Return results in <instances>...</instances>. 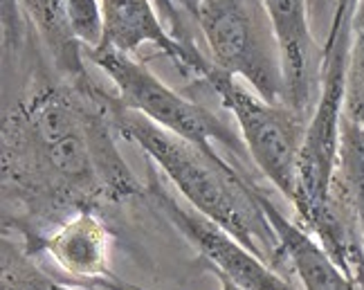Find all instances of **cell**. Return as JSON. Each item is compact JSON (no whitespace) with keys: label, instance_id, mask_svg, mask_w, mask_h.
I'll use <instances>...</instances> for the list:
<instances>
[{"label":"cell","instance_id":"cell-1","mask_svg":"<svg viewBox=\"0 0 364 290\" xmlns=\"http://www.w3.org/2000/svg\"><path fill=\"white\" fill-rule=\"evenodd\" d=\"M106 90L83 79H36L3 115L5 227L25 250L79 212L124 203L144 189L113 140Z\"/></svg>","mask_w":364,"mask_h":290},{"label":"cell","instance_id":"cell-2","mask_svg":"<svg viewBox=\"0 0 364 290\" xmlns=\"http://www.w3.org/2000/svg\"><path fill=\"white\" fill-rule=\"evenodd\" d=\"M106 108L115 133L137 144L151 162L158 164L185 200L191 203V210L230 232L279 274H290L282 243L261 205V189L243 169H236L218 156L216 149H203L182 140L122 106L117 95H106Z\"/></svg>","mask_w":364,"mask_h":290},{"label":"cell","instance_id":"cell-3","mask_svg":"<svg viewBox=\"0 0 364 290\" xmlns=\"http://www.w3.org/2000/svg\"><path fill=\"white\" fill-rule=\"evenodd\" d=\"M189 18L212 68L245 81L261 100L284 104L282 48L263 0H193Z\"/></svg>","mask_w":364,"mask_h":290},{"label":"cell","instance_id":"cell-4","mask_svg":"<svg viewBox=\"0 0 364 290\" xmlns=\"http://www.w3.org/2000/svg\"><path fill=\"white\" fill-rule=\"evenodd\" d=\"M355 3L338 0L333 25L321 48V84L319 100L313 117L306 127L301 158H299V181L292 207H295L299 225L311 230V225L324 212L333 185L335 167H338L340 133L344 119V88H346V61L351 45V25Z\"/></svg>","mask_w":364,"mask_h":290},{"label":"cell","instance_id":"cell-5","mask_svg":"<svg viewBox=\"0 0 364 290\" xmlns=\"http://www.w3.org/2000/svg\"><path fill=\"white\" fill-rule=\"evenodd\" d=\"M86 57L113 81L122 106L135 110L153 124H158L160 129L203 149H214L212 142H218L220 146L230 149L236 160L250 156L243 137L236 135L218 115L169 88L162 79L135 61L133 54L100 45L88 50Z\"/></svg>","mask_w":364,"mask_h":290},{"label":"cell","instance_id":"cell-6","mask_svg":"<svg viewBox=\"0 0 364 290\" xmlns=\"http://www.w3.org/2000/svg\"><path fill=\"white\" fill-rule=\"evenodd\" d=\"M214 90L223 108L239 124L241 137L257 169L284 193L295 200L299 181V158L308 122L286 104H270L255 90H247L239 79L212 68L203 81Z\"/></svg>","mask_w":364,"mask_h":290},{"label":"cell","instance_id":"cell-7","mask_svg":"<svg viewBox=\"0 0 364 290\" xmlns=\"http://www.w3.org/2000/svg\"><path fill=\"white\" fill-rule=\"evenodd\" d=\"M149 196L153 207L209 261L212 270L228 277L232 284L243 290H297L288 277L270 268L230 232L196 210L182 207L158 181L149 183Z\"/></svg>","mask_w":364,"mask_h":290},{"label":"cell","instance_id":"cell-8","mask_svg":"<svg viewBox=\"0 0 364 290\" xmlns=\"http://www.w3.org/2000/svg\"><path fill=\"white\" fill-rule=\"evenodd\" d=\"M282 48L284 104L311 122L319 100L321 45L311 23L308 0H263Z\"/></svg>","mask_w":364,"mask_h":290},{"label":"cell","instance_id":"cell-9","mask_svg":"<svg viewBox=\"0 0 364 290\" xmlns=\"http://www.w3.org/2000/svg\"><path fill=\"white\" fill-rule=\"evenodd\" d=\"M104 11V43L119 52L133 54L142 45L158 48L176 68L196 81H205L212 72L207 57H196L164 25L153 0H100Z\"/></svg>","mask_w":364,"mask_h":290},{"label":"cell","instance_id":"cell-10","mask_svg":"<svg viewBox=\"0 0 364 290\" xmlns=\"http://www.w3.org/2000/svg\"><path fill=\"white\" fill-rule=\"evenodd\" d=\"M110 247L113 234L95 212H79L63 223L46 232L30 250L32 257L48 252L68 277H75L81 286L115 277L110 272Z\"/></svg>","mask_w":364,"mask_h":290},{"label":"cell","instance_id":"cell-11","mask_svg":"<svg viewBox=\"0 0 364 290\" xmlns=\"http://www.w3.org/2000/svg\"><path fill=\"white\" fill-rule=\"evenodd\" d=\"M261 205L282 243L286 268L299 279L304 290H358L355 281L335 264L324 245L304 225L286 218L265 191H261Z\"/></svg>","mask_w":364,"mask_h":290},{"label":"cell","instance_id":"cell-12","mask_svg":"<svg viewBox=\"0 0 364 290\" xmlns=\"http://www.w3.org/2000/svg\"><path fill=\"white\" fill-rule=\"evenodd\" d=\"M18 7L43 41L54 68L73 81L88 77L81 59V43L68 25L65 0H18Z\"/></svg>","mask_w":364,"mask_h":290},{"label":"cell","instance_id":"cell-13","mask_svg":"<svg viewBox=\"0 0 364 290\" xmlns=\"http://www.w3.org/2000/svg\"><path fill=\"white\" fill-rule=\"evenodd\" d=\"M331 191L353 212L364 241V127L342 119L338 167H335Z\"/></svg>","mask_w":364,"mask_h":290},{"label":"cell","instance_id":"cell-14","mask_svg":"<svg viewBox=\"0 0 364 290\" xmlns=\"http://www.w3.org/2000/svg\"><path fill=\"white\" fill-rule=\"evenodd\" d=\"M0 288L3 290H79L61 284L34 264V257L23 243L3 237L0 247Z\"/></svg>","mask_w":364,"mask_h":290},{"label":"cell","instance_id":"cell-15","mask_svg":"<svg viewBox=\"0 0 364 290\" xmlns=\"http://www.w3.org/2000/svg\"><path fill=\"white\" fill-rule=\"evenodd\" d=\"M344 117L358 124V127H364V0L358 3L351 25V45H348L344 88Z\"/></svg>","mask_w":364,"mask_h":290},{"label":"cell","instance_id":"cell-16","mask_svg":"<svg viewBox=\"0 0 364 290\" xmlns=\"http://www.w3.org/2000/svg\"><path fill=\"white\" fill-rule=\"evenodd\" d=\"M65 16L70 32L83 48L95 50L104 43V11L100 0H65Z\"/></svg>","mask_w":364,"mask_h":290},{"label":"cell","instance_id":"cell-17","mask_svg":"<svg viewBox=\"0 0 364 290\" xmlns=\"http://www.w3.org/2000/svg\"><path fill=\"white\" fill-rule=\"evenodd\" d=\"M156 7L160 11L162 21L166 23V27H169V32L178 38V43L185 45L191 54H196V57H205L198 43H196V32L191 27L193 23L187 21V16L178 9L173 0H156Z\"/></svg>","mask_w":364,"mask_h":290},{"label":"cell","instance_id":"cell-18","mask_svg":"<svg viewBox=\"0 0 364 290\" xmlns=\"http://www.w3.org/2000/svg\"><path fill=\"white\" fill-rule=\"evenodd\" d=\"M23 23L18 0H3V36H5V54H16L23 45Z\"/></svg>","mask_w":364,"mask_h":290},{"label":"cell","instance_id":"cell-19","mask_svg":"<svg viewBox=\"0 0 364 290\" xmlns=\"http://www.w3.org/2000/svg\"><path fill=\"white\" fill-rule=\"evenodd\" d=\"M335 7H338V0H308L313 32H315V36H317V41H319L321 45H324V41L328 36V30H331V25H333Z\"/></svg>","mask_w":364,"mask_h":290},{"label":"cell","instance_id":"cell-20","mask_svg":"<svg viewBox=\"0 0 364 290\" xmlns=\"http://www.w3.org/2000/svg\"><path fill=\"white\" fill-rule=\"evenodd\" d=\"M216 274V279H218V284H220V290H243V288H239L236 284H232L228 277H223V274H218V272H214ZM131 290H144V288H137V286H133Z\"/></svg>","mask_w":364,"mask_h":290},{"label":"cell","instance_id":"cell-21","mask_svg":"<svg viewBox=\"0 0 364 290\" xmlns=\"http://www.w3.org/2000/svg\"><path fill=\"white\" fill-rule=\"evenodd\" d=\"M173 3L178 5V9L185 14V16L189 18V9H191V5H193V0H173Z\"/></svg>","mask_w":364,"mask_h":290},{"label":"cell","instance_id":"cell-22","mask_svg":"<svg viewBox=\"0 0 364 290\" xmlns=\"http://www.w3.org/2000/svg\"><path fill=\"white\" fill-rule=\"evenodd\" d=\"M351 3H355V5H358V3H360V0H351Z\"/></svg>","mask_w":364,"mask_h":290}]
</instances>
